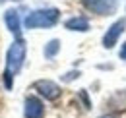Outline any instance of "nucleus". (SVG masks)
<instances>
[{"label": "nucleus", "mask_w": 126, "mask_h": 118, "mask_svg": "<svg viewBox=\"0 0 126 118\" xmlns=\"http://www.w3.org/2000/svg\"><path fill=\"white\" fill-rule=\"evenodd\" d=\"M25 54H27V46H25L23 39H16L8 46V52H6V72H4V85H6V89H12L14 75L21 70Z\"/></svg>", "instance_id": "f257e3e1"}, {"label": "nucleus", "mask_w": 126, "mask_h": 118, "mask_svg": "<svg viewBox=\"0 0 126 118\" xmlns=\"http://www.w3.org/2000/svg\"><path fill=\"white\" fill-rule=\"evenodd\" d=\"M60 19V10L56 8H43V10H35L25 17L23 25L27 29H47L56 25Z\"/></svg>", "instance_id": "f03ea898"}, {"label": "nucleus", "mask_w": 126, "mask_h": 118, "mask_svg": "<svg viewBox=\"0 0 126 118\" xmlns=\"http://www.w3.org/2000/svg\"><path fill=\"white\" fill-rule=\"evenodd\" d=\"M83 6L99 15H112L118 8V0H83Z\"/></svg>", "instance_id": "7ed1b4c3"}, {"label": "nucleus", "mask_w": 126, "mask_h": 118, "mask_svg": "<svg viewBox=\"0 0 126 118\" xmlns=\"http://www.w3.org/2000/svg\"><path fill=\"white\" fill-rule=\"evenodd\" d=\"M35 89L39 91L41 97H45L48 101H56V99L60 97V93H62L60 85L54 83V81H50V79H39V81L35 83Z\"/></svg>", "instance_id": "20e7f679"}, {"label": "nucleus", "mask_w": 126, "mask_h": 118, "mask_svg": "<svg viewBox=\"0 0 126 118\" xmlns=\"http://www.w3.org/2000/svg\"><path fill=\"white\" fill-rule=\"evenodd\" d=\"M124 27H126V19H116L109 29H107V33H105V37H103V46H105V48H112V46L116 44V41H118V37L122 35Z\"/></svg>", "instance_id": "39448f33"}, {"label": "nucleus", "mask_w": 126, "mask_h": 118, "mask_svg": "<svg viewBox=\"0 0 126 118\" xmlns=\"http://www.w3.org/2000/svg\"><path fill=\"white\" fill-rule=\"evenodd\" d=\"M43 103L37 97H27L23 104V116L25 118H43Z\"/></svg>", "instance_id": "423d86ee"}, {"label": "nucleus", "mask_w": 126, "mask_h": 118, "mask_svg": "<svg viewBox=\"0 0 126 118\" xmlns=\"http://www.w3.org/2000/svg\"><path fill=\"white\" fill-rule=\"evenodd\" d=\"M4 23H6V27L10 29V33L19 39V33H21V21H19V14H17L16 10H8V12H4Z\"/></svg>", "instance_id": "0eeeda50"}, {"label": "nucleus", "mask_w": 126, "mask_h": 118, "mask_svg": "<svg viewBox=\"0 0 126 118\" xmlns=\"http://www.w3.org/2000/svg\"><path fill=\"white\" fill-rule=\"evenodd\" d=\"M66 29H70V31H89V21L85 19V17H70L66 23Z\"/></svg>", "instance_id": "6e6552de"}, {"label": "nucleus", "mask_w": 126, "mask_h": 118, "mask_svg": "<svg viewBox=\"0 0 126 118\" xmlns=\"http://www.w3.org/2000/svg\"><path fill=\"white\" fill-rule=\"evenodd\" d=\"M58 50H60V41H58V39H52V41H48L47 46H45V56H47V58H52V56L58 54Z\"/></svg>", "instance_id": "1a4fd4ad"}, {"label": "nucleus", "mask_w": 126, "mask_h": 118, "mask_svg": "<svg viewBox=\"0 0 126 118\" xmlns=\"http://www.w3.org/2000/svg\"><path fill=\"white\" fill-rule=\"evenodd\" d=\"M78 75H79V72H70V74H66V75H64L62 79H64V81H72V79H76Z\"/></svg>", "instance_id": "9d476101"}, {"label": "nucleus", "mask_w": 126, "mask_h": 118, "mask_svg": "<svg viewBox=\"0 0 126 118\" xmlns=\"http://www.w3.org/2000/svg\"><path fill=\"white\" fill-rule=\"evenodd\" d=\"M120 58H122V60H126V43L122 44V48H120Z\"/></svg>", "instance_id": "9b49d317"}, {"label": "nucleus", "mask_w": 126, "mask_h": 118, "mask_svg": "<svg viewBox=\"0 0 126 118\" xmlns=\"http://www.w3.org/2000/svg\"><path fill=\"white\" fill-rule=\"evenodd\" d=\"M101 118H114V116H110V114H107V116H101Z\"/></svg>", "instance_id": "f8f14e48"}, {"label": "nucleus", "mask_w": 126, "mask_h": 118, "mask_svg": "<svg viewBox=\"0 0 126 118\" xmlns=\"http://www.w3.org/2000/svg\"><path fill=\"white\" fill-rule=\"evenodd\" d=\"M16 2H17V0H16Z\"/></svg>", "instance_id": "ddd939ff"}]
</instances>
